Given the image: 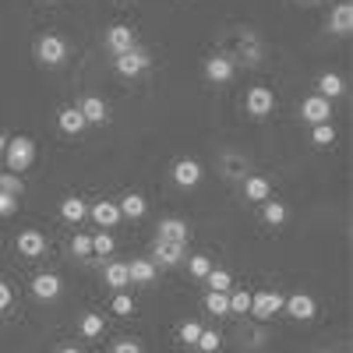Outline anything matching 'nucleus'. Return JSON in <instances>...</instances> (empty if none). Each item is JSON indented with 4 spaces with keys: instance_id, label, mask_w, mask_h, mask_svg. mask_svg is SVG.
Instances as JSON below:
<instances>
[{
    "instance_id": "nucleus-12",
    "label": "nucleus",
    "mask_w": 353,
    "mask_h": 353,
    "mask_svg": "<svg viewBox=\"0 0 353 353\" xmlns=\"http://www.w3.org/2000/svg\"><path fill=\"white\" fill-rule=\"evenodd\" d=\"M88 216H92L103 230H110V226H117V223L124 219V216H121V205H117V201H96L92 209H88Z\"/></svg>"
},
{
    "instance_id": "nucleus-43",
    "label": "nucleus",
    "mask_w": 353,
    "mask_h": 353,
    "mask_svg": "<svg viewBox=\"0 0 353 353\" xmlns=\"http://www.w3.org/2000/svg\"><path fill=\"white\" fill-rule=\"evenodd\" d=\"M4 149H8V138H4V134H0V152H4Z\"/></svg>"
},
{
    "instance_id": "nucleus-38",
    "label": "nucleus",
    "mask_w": 353,
    "mask_h": 353,
    "mask_svg": "<svg viewBox=\"0 0 353 353\" xmlns=\"http://www.w3.org/2000/svg\"><path fill=\"white\" fill-rule=\"evenodd\" d=\"M71 251H74L78 258H85V254H92V237H85V233H78V237L71 241Z\"/></svg>"
},
{
    "instance_id": "nucleus-8",
    "label": "nucleus",
    "mask_w": 353,
    "mask_h": 353,
    "mask_svg": "<svg viewBox=\"0 0 353 353\" xmlns=\"http://www.w3.org/2000/svg\"><path fill=\"white\" fill-rule=\"evenodd\" d=\"M283 307H286V314H290V318H297V321H311V318H314V311H318L314 297H307V293H293V297H286V301H283Z\"/></svg>"
},
{
    "instance_id": "nucleus-10",
    "label": "nucleus",
    "mask_w": 353,
    "mask_h": 353,
    "mask_svg": "<svg viewBox=\"0 0 353 353\" xmlns=\"http://www.w3.org/2000/svg\"><path fill=\"white\" fill-rule=\"evenodd\" d=\"M350 28H353V4H336L332 14H329V32L332 36H350Z\"/></svg>"
},
{
    "instance_id": "nucleus-11",
    "label": "nucleus",
    "mask_w": 353,
    "mask_h": 353,
    "mask_svg": "<svg viewBox=\"0 0 353 353\" xmlns=\"http://www.w3.org/2000/svg\"><path fill=\"white\" fill-rule=\"evenodd\" d=\"M152 261L156 265H176V261H184V244L181 241H156V251H152Z\"/></svg>"
},
{
    "instance_id": "nucleus-19",
    "label": "nucleus",
    "mask_w": 353,
    "mask_h": 353,
    "mask_svg": "<svg viewBox=\"0 0 353 353\" xmlns=\"http://www.w3.org/2000/svg\"><path fill=\"white\" fill-rule=\"evenodd\" d=\"M346 92V81L336 74V71H325L318 78V96H325V99H336V96H343Z\"/></svg>"
},
{
    "instance_id": "nucleus-36",
    "label": "nucleus",
    "mask_w": 353,
    "mask_h": 353,
    "mask_svg": "<svg viewBox=\"0 0 353 353\" xmlns=\"http://www.w3.org/2000/svg\"><path fill=\"white\" fill-rule=\"evenodd\" d=\"M198 336H201V325H198L194 318H191V321H184V325H181V339H184L188 346H194V343H198Z\"/></svg>"
},
{
    "instance_id": "nucleus-35",
    "label": "nucleus",
    "mask_w": 353,
    "mask_h": 353,
    "mask_svg": "<svg viewBox=\"0 0 353 353\" xmlns=\"http://www.w3.org/2000/svg\"><path fill=\"white\" fill-rule=\"evenodd\" d=\"M223 166H226V173H230V176H248V166H244V159H241V156H233V152L223 159Z\"/></svg>"
},
{
    "instance_id": "nucleus-33",
    "label": "nucleus",
    "mask_w": 353,
    "mask_h": 353,
    "mask_svg": "<svg viewBox=\"0 0 353 353\" xmlns=\"http://www.w3.org/2000/svg\"><path fill=\"white\" fill-rule=\"evenodd\" d=\"M92 251L99 258H110L113 254V237H110V233H96V237H92Z\"/></svg>"
},
{
    "instance_id": "nucleus-13",
    "label": "nucleus",
    "mask_w": 353,
    "mask_h": 353,
    "mask_svg": "<svg viewBox=\"0 0 353 353\" xmlns=\"http://www.w3.org/2000/svg\"><path fill=\"white\" fill-rule=\"evenodd\" d=\"M18 251L25 254V258H39L43 251H46V237L39 230H21L18 233Z\"/></svg>"
},
{
    "instance_id": "nucleus-2",
    "label": "nucleus",
    "mask_w": 353,
    "mask_h": 353,
    "mask_svg": "<svg viewBox=\"0 0 353 353\" xmlns=\"http://www.w3.org/2000/svg\"><path fill=\"white\" fill-rule=\"evenodd\" d=\"M4 156H8V166H11L14 173H21V170L32 166V159H36V141H32V138H11L8 149H4Z\"/></svg>"
},
{
    "instance_id": "nucleus-5",
    "label": "nucleus",
    "mask_w": 353,
    "mask_h": 353,
    "mask_svg": "<svg viewBox=\"0 0 353 353\" xmlns=\"http://www.w3.org/2000/svg\"><path fill=\"white\" fill-rule=\"evenodd\" d=\"M272 110H276V92L272 88H265V85L248 88V113L251 117H269Z\"/></svg>"
},
{
    "instance_id": "nucleus-39",
    "label": "nucleus",
    "mask_w": 353,
    "mask_h": 353,
    "mask_svg": "<svg viewBox=\"0 0 353 353\" xmlns=\"http://www.w3.org/2000/svg\"><path fill=\"white\" fill-rule=\"evenodd\" d=\"M14 212H18V198L0 191V216H14Z\"/></svg>"
},
{
    "instance_id": "nucleus-22",
    "label": "nucleus",
    "mask_w": 353,
    "mask_h": 353,
    "mask_svg": "<svg viewBox=\"0 0 353 353\" xmlns=\"http://www.w3.org/2000/svg\"><path fill=\"white\" fill-rule=\"evenodd\" d=\"M85 216H88V209H85L81 198H64V201H61V219H64V223H81Z\"/></svg>"
},
{
    "instance_id": "nucleus-31",
    "label": "nucleus",
    "mask_w": 353,
    "mask_h": 353,
    "mask_svg": "<svg viewBox=\"0 0 353 353\" xmlns=\"http://www.w3.org/2000/svg\"><path fill=\"white\" fill-rule=\"evenodd\" d=\"M209 272H212V258L209 254H191V276L205 279Z\"/></svg>"
},
{
    "instance_id": "nucleus-3",
    "label": "nucleus",
    "mask_w": 353,
    "mask_h": 353,
    "mask_svg": "<svg viewBox=\"0 0 353 353\" xmlns=\"http://www.w3.org/2000/svg\"><path fill=\"white\" fill-rule=\"evenodd\" d=\"M149 64H152V57L145 53V50H128V53H117L113 57V68H117V74H124V78H134V74H145L149 71Z\"/></svg>"
},
{
    "instance_id": "nucleus-41",
    "label": "nucleus",
    "mask_w": 353,
    "mask_h": 353,
    "mask_svg": "<svg viewBox=\"0 0 353 353\" xmlns=\"http://www.w3.org/2000/svg\"><path fill=\"white\" fill-rule=\"evenodd\" d=\"M11 301H14V290H11L8 283H0V311H8Z\"/></svg>"
},
{
    "instance_id": "nucleus-34",
    "label": "nucleus",
    "mask_w": 353,
    "mask_h": 353,
    "mask_svg": "<svg viewBox=\"0 0 353 353\" xmlns=\"http://www.w3.org/2000/svg\"><path fill=\"white\" fill-rule=\"evenodd\" d=\"M0 191H4V194H21L25 191V184H21V176H11V173H4V176H0Z\"/></svg>"
},
{
    "instance_id": "nucleus-7",
    "label": "nucleus",
    "mask_w": 353,
    "mask_h": 353,
    "mask_svg": "<svg viewBox=\"0 0 353 353\" xmlns=\"http://www.w3.org/2000/svg\"><path fill=\"white\" fill-rule=\"evenodd\" d=\"M138 43H134V28L131 25H110L106 28V50L117 57V53H128V50H134Z\"/></svg>"
},
{
    "instance_id": "nucleus-28",
    "label": "nucleus",
    "mask_w": 353,
    "mask_h": 353,
    "mask_svg": "<svg viewBox=\"0 0 353 353\" xmlns=\"http://www.w3.org/2000/svg\"><path fill=\"white\" fill-rule=\"evenodd\" d=\"M205 283H209V290H219V293H230L233 290V276L226 269H212L209 276H205Z\"/></svg>"
},
{
    "instance_id": "nucleus-23",
    "label": "nucleus",
    "mask_w": 353,
    "mask_h": 353,
    "mask_svg": "<svg viewBox=\"0 0 353 353\" xmlns=\"http://www.w3.org/2000/svg\"><path fill=\"white\" fill-rule=\"evenodd\" d=\"M205 311L216 314V318H226L230 314V297L219 293V290H209V293H205Z\"/></svg>"
},
{
    "instance_id": "nucleus-21",
    "label": "nucleus",
    "mask_w": 353,
    "mask_h": 353,
    "mask_svg": "<svg viewBox=\"0 0 353 353\" xmlns=\"http://www.w3.org/2000/svg\"><path fill=\"white\" fill-rule=\"evenodd\" d=\"M128 279L131 283H152L156 279V261H145V258H138V261H131L128 265Z\"/></svg>"
},
{
    "instance_id": "nucleus-20",
    "label": "nucleus",
    "mask_w": 353,
    "mask_h": 353,
    "mask_svg": "<svg viewBox=\"0 0 353 353\" xmlns=\"http://www.w3.org/2000/svg\"><path fill=\"white\" fill-rule=\"evenodd\" d=\"M188 233H191L188 223H184V219H176V216L159 223V237H163V241H181V244H188Z\"/></svg>"
},
{
    "instance_id": "nucleus-42",
    "label": "nucleus",
    "mask_w": 353,
    "mask_h": 353,
    "mask_svg": "<svg viewBox=\"0 0 353 353\" xmlns=\"http://www.w3.org/2000/svg\"><path fill=\"white\" fill-rule=\"evenodd\" d=\"M57 353H81V350H78V346H61Z\"/></svg>"
},
{
    "instance_id": "nucleus-30",
    "label": "nucleus",
    "mask_w": 353,
    "mask_h": 353,
    "mask_svg": "<svg viewBox=\"0 0 353 353\" xmlns=\"http://www.w3.org/2000/svg\"><path fill=\"white\" fill-rule=\"evenodd\" d=\"M103 325H106L103 314H85V318H81V336L92 339V336H99V332H103Z\"/></svg>"
},
{
    "instance_id": "nucleus-24",
    "label": "nucleus",
    "mask_w": 353,
    "mask_h": 353,
    "mask_svg": "<svg viewBox=\"0 0 353 353\" xmlns=\"http://www.w3.org/2000/svg\"><path fill=\"white\" fill-rule=\"evenodd\" d=\"M106 283H110L113 290L131 286V279H128V265H124V261H110V265H106Z\"/></svg>"
},
{
    "instance_id": "nucleus-16",
    "label": "nucleus",
    "mask_w": 353,
    "mask_h": 353,
    "mask_svg": "<svg viewBox=\"0 0 353 353\" xmlns=\"http://www.w3.org/2000/svg\"><path fill=\"white\" fill-rule=\"evenodd\" d=\"M233 61L230 57H209V61H205V78L209 81H230L233 78Z\"/></svg>"
},
{
    "instance_id": "nucleus-29",
    "label": "nucleus",
    "mask_w": 353,
    "mask_h": 353,
    "mask_svg": "<svg viewBox=\"0 0 353 353\" xmlns=\"http://www.w3.org/2000/svg\"><path fill=\"white\" fill-rule=\"evenodd\" d=\"M201 353H216L219 346H223V339H219V332H212V329H201V336H198V343H194Z\"/></svg>"
},
{
    "instance_id": "nucleus-26",
    "label": "nucleus",
    "mask_w": 353,
    "mask_h": 353,
    "mask_svg": "<svg viewBox=\"0 0 353 353\" xmlns=\"http://www.w3.org/2000/svg\"><path fill=\"white\" fill-rule=\"evenodd\" d=\"M261 219L269 223V226L286 223V205H283V201H265V205H261Z\"/></svg>"
},
{
    "instance_id": "nucleus-32",
    "label": "nucleus",
    "mask_w": 353,
    "mask_h": 353,
    "mask_svg": "<svg viewBox=\"0 0 353 353\" xmlns=\"http://www.w3.org/2000/svg\"><path fill=\"white\" fill-rule=\"evenodd\" d=\"M311 141H314V145H332V141H336V128H332V124H314Z\"/></svg>"
},
{
    "instance_id": "nucleus-1",
    "label": "nucleus",
    "mask_w": 353,
    "mask_h": 353,
    "mask_svg": "<svg viewBox=\"0 0 353 353\" xmlns=\"http://www.w3.org/2000/svg\"><path fill=\"white\" fill-rule=\"evenodd\" d=\"M36 57H39V64H46V68H61V64L68 61V43H64L61 36L46 32V36H39V43H36Z\"/></svg>"
},
{
    "instance_id": "nucleus-25",
    "label": "nucleus",
    "mask_w": 353,
    "mask_h": 353,
    "mask_svg": "<svg viewBox=\"0 0 353 353\" xmlns=\"http://www.w3.org/2000/svg\"><path fill=\"white\" fill-rule=\"evenodd\" d=\"M145 212H149V205H145L141 194H128V198L121 201V216H128V219H141Z\"/></svg>"
},
{
    "instance_id": "nucleus-17",
    "label": "nucleus",
    "mask_w": 353,
    "mask_h": 353,
    "mask_svg": "<svg viewBox=\"0 0 353 353\" xmlns=\"http://www.w3.org/2000/svg\"><path fill=\"white\" fill-rule=\"evenodd\" d=\"M269 194H272L269 176H244V198L248 201H269Z\"/></svg>"
},
{
    "instance_id": "nucleus-18",
    "label": "nucleus",
    "mask_w": 353,
    "mask_h": 353,
    "mask_svg": "<svg viewBox=\"0 0 353 353\" xmlns=\"http://www.w3.org/2000/svg\"><path fill=\"white\" fill-rule=\"evenodd\" d=\"M78 110H81V117H85L88 124H106V103L99 96H85Z\"/></svg>"
},
{
    "instance_id": "nucleus-15",
    "label": "nucleus",
    "mask_w": 353,
    "mask_h": 353,
    "mask_svg": "<svg viewBox=\"0 0 353 353\" xmlns=\"http://www.w3.org/2000/svg\"><path fill=\"white\" fill-rule=\"evenodd\" d=\"M57 124H61V131H64V134H81V131L88 128V121L81 117V110H78V106H64L61 113H57Z\"/></svg>"
},
{
    "instance_id": "nucleus-6",
    "label": "nucleus",
    "mask_w": 353,
    "mask_h": 353,
    "mask_svg": "<svg viewBox=\"0 0 353 353\" xmlns=\"http://www.w3.org/2000/svg\"><path fill=\"white\" fill-rule=\"evenodd\" d=\"M301 117L307 124H329V117H332V103L325 99V96H307L304 103H301Z\"/></svg>"
},
{
    "instance_id": "nucleus-27",
    "label": "nucleus",
    "mask_w": 353,
    "mask_h": 353,
    "mask_svg": "<svg viewBox=\"0 0 353 353\" xmlns=\"http://www.w3.org/2000/svg\"><path fill=\"white\" fill-rule=\"evenodd\" d=\"M230 314H248L251 311V293L248 290H230Z\"/></svg>"
},
{
    "instance_id": "nucleus-9",
    "label": "nucleus",
    "mask_w": 353,
    "mask_h": 353,
    "mask_svg": "<svg viewBox=\"0 0 353 353\" xmlns=\"http://www.w3.org/2000/svg\"><path fill=\"white\" fill-rule=\"evenodd\" d=\"M173 181H176V188H194L201 181V163L198 159H176L173 163Z\"/></svg>"
},
{
    "instance_id": "nucleus-4",
    "label": "nucleus",
    "mask_w": 353,
    "mask_h": 353,
    "mask_svg": "<svg viewBox=\"0 0 353 353\" xmlns=\"http://www.w3.org/2000/svg\"><path fill=\"white\" fill-rule=\"evenodd\" d=\"M283 293L279 290H261V293H251V314L261 318V321H269L283 311Z\"/></svg>"
},
{
    "instance_id": "nucleus-37",
    "label": "nucleus",
    "mask_w": 353,
    "mask_h": 353,
    "mask_svg": "<svg viewBox=\"0 0 353 353\" xmlns=\"http://www.w3.org/2000/svg\"><path fill=\"white\" fill-rule=\"evenodd\" d=\"M113 314H134V301L128 297V293H117L113 297Z\"/></svg>"
},
{
    "instance_id": "nucleus-40",
    "label": "nucleus",
    "mask_w": 353,
    "mask_h": 353,
    "mask_svg": "<svg viewBox=\"0 0 353 353\" xmlns=\"http://www.w3.org/2000/svg\"><path fill=\"white\" fill-rule=\"evenodd\" d=\"M113 353H141V343L138 339H117L113 343Z\"/></svg>"
},
{
    "instance_id": "nucleus-14",
    "label": "nucleus",
    "mask_w": 353,
    "mask_h": 353,
    "mask_svg": "<svg viewBox=\"0 0 353 353\" xmlns=\"http://www.w3.org/2000/svg\"><path fill=\"white\" fill-rule=\"evenodd\" d=\"M32 293L39 301H53V297H61V276H53V272H39L32 279Z\"/></svg>"
}]
</instances>
